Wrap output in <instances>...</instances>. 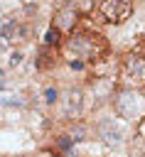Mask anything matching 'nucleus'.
Wrapping results in <instances>:
<instances>
[{
  "mask_svg": "<svg viewBox=\"0 0 145 157\" xmlns=\"http://www.w3.org/2000/svg\"><path fill=\"white\" fill-rule=\"evenodd\" d=\"M130 7H133V0H101L98 5L106 22H123L130 15Z\"/></svg>",
  "mask_w": 145,
  "mask_h": 157,
  "instance_id": "nucleus-3",
  "label": "nucleus"
},
{
  "mask_svg": "<svg viewBox=\"0 0 145 157\" xmlns=\"http://www.w3.org/2000/svg\"><path fill=\"white\" fill-rule=\"evenodd\" d=\"M71 69H76V71H81V69H84V61H74V59H71Z\"/></svg>",
  "mask_w": 145,
  "mask_h": 157,
  "instance_id": "nucleus-12",
  "label": "nucleus"
},
{
  "mask_svg": "<svg viewBox=\"0 0 145 157\" xmlns=\"http://www.w3.org/2000/svg\"><path fill=\"white\" fill-rule=\"evenodd\" d=\"M113 105H116L120 118L140 120V118H145V91H140V88H123V91L116 93Z\"/></svg>",
  "mask_w": 145,
  "mask_h": 157,
  "instance_id": "nucleus-2",
  "label": "nucleus"
},
{
  "mask_svg": "<svg viewBox=\"0 0 145 157\" xmlns=\"http://www.w3.org/2000/svg\"><path fill=\"white\" fill-rule=\"evenodd\" d=\"M44 42H47V44H57V42H59V29H57V27L47 29V34H44Z\"/></svg>",
  "mask_w": 145,
  "mask_h": 157,
  "instance_id": "nucleus-8",
  "label": "nucleus"
},
{
  "mask_svg": "<svg viewBox=\"0 0 145 157\" xmlns=\"http://www.w3.org/2000/svg\"><path fill=\"white\" fill-rule=\"evenodd\" d=\"M59 147L69 152V150H71V137H61V140H59Z\"/></svg>",
  "mask_w": 145,
  "mask_h": 157,
  "instance_id": "nucleus-11",
  "label": "nucleus"
},
{
  "mask_svg": "<svg viewBox=\"0 0 145 157\" xmlns=\"http://www.w3.org/2000/svg\"><path fill=\"white\" fill-rule=\"evenodd\" d=\"M123 78L133 83V88L145 86V59L143 56H130L123 64Z\"/></svg>",
  "mask_w": 145,
  "mask_h": 157,
  "instance_id": "nucleus-4",
  "label": "nucleus"
},
{
  "mask_svg": "<svg viewBox=\"0 0 145 157\" xmlns=\"http://www.w3.org/2000/svg\"><path fill=\"white\" fill-rule=\"evenodd\" d=\"M66 98H69V101H66V110H64V115H66V118L79 115V110H81V93H79V91H69Z\"/></svg>",
  "mask_w": 145,
  "mask_h": 157,
  "instance_id": "nucleus-7",
  "label": "nucleus"
},
{
  "mask_svg": "<svg viewBox=\"0 0 145 157\" xmlns=\"http://www.w3.org/2000/svg\"><path fill=\"white\" fill-rule=\"evenodd\" d=\"M54 22H57V29H61V32H71V29H74V22H76V10H74V5L61 7V10L57 12Z\"/></svg>",
  "mask_w": 145,
  "mask_h": 157,
  "instance_id": "nucleus-5",
  "label": "nucleus"
},
{
  "mask_svg": "<svg viewBox=\"0 0 145 157\" xmlns=\"http://www.w3.org/2000/svg\"><path fill=\"white\" fill-rule=\"evenodd\" d=\"M101 137L108 142V145H120L123 142V135L118 128H113V120H103L101 123Z\"/></svg>",
  "mask_w": 145,
  "mask_h": 157,
  "instance_id": "nucleus-6",
  "label": "nucleus"
},
{
  "mask_svg": "<svg viewBox=\"0 0 145 157\" xmlns=\"http://www.w3.org/2000/svg\"><path fill=\"white\" fill-rule=\"evenodd\" d=\"M0 105H22L20 98H10V96H0Z\"/></svg>",
  "mask_w": 145,
  "mask_h": 157,
  "instance_id": "nucleus-9",
  "label": "nucleus"
},
{
  "mask_svg": "<svg viewBox=\"0 0 145 157\" xmlns=\"http://www.w3.org/2000/svg\"><path fill=\"white\" fill-rule=\"evenodd\" d=\"M39 157H54V155H49V152H44V155H39Z\"/></svg>",
  "mask_w": 145,
  "mask_h": 157,
  "instance_id": "nucleus-13",
  "label": "nucleus"
},
{
  "mask_svg": "<svg viewBox=\"0 0 145 157\" xmlns=\"http://www.w3.org/2000/svg\"><path fill=\"white\" fill-rule=\"evenodd\" d=\"M66 49L74 52L76 56L86 59V61H98L103 54H106V42L103 37L98 34H88V32H74L69 39H66Z\"/></svg>",
  "mask_w": 145,
  "mask_h": 157,
  "instance_id": "nucleus-1",
  "label": "nucleus"
},
{
  "mask_svg": "<svg viewBox=\"0 0 145 157\" xmlns=\"http://www.w3.org/2000/svg\"><path fill=\"white\" fill-rule=\"evenodd\" d=\"M57 96H59V93H57V88H47V91H44V101H47V103H54V101H57Z\"/></svg>",
  "mask_w": 145,
  "mask_h": 157,
  "instance_id": "nucleus-10",
  "label": "nucleus"
}]
</instances>
